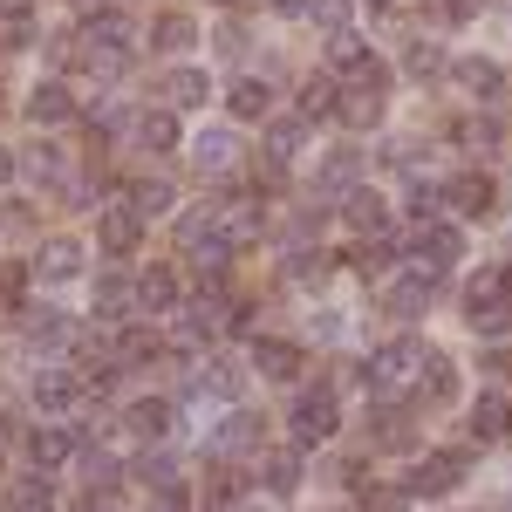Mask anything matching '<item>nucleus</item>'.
<instances>
[{
  "instance_id": "f257e3e1",
  "label": "nucleus",
  "mask_w": 512,
  "mask_h": 512,
  "mask_svg": "<svg viewBox=\"0 0 512 512\" xmlns=\"http://www.w3.org/2000/svg\"><path fill=\"white\" fill-rule=\"evenodd\" d=\"M424 362H431L424 342H383V349L369 355L362 383H369V396H383V403H403L410 390H424Z\"/></svg>"
},
{
  "instance_id": "f03ea898",
  "label": "nucleus",
  "mask_w": 512,
  "mask_h": 512,
  "mask_svg": "<svg viewBox=\"0 0 512 512\" xmlns=\"http://www.w3.org/2000/svg\"><path fill=\"white\" fill-rule=\"evenodd\" d=\"M383 89H390V69L369 55L362 69H349V89L335 96V117L349 123V130H376L383 123Z\"/></svg>"
},
{
  "instance_id": "7ed1b4c3",
  "label": "nucleus",
  "mask_w": 512,
  "mask_h": 512,
  "mask_svg": "<svg viewBox=\"0 0 512 512\" xmlns=\"http://www.w3.org/2000/svg\"><path fill=\"white\" fill-rule=\"evenodd\" d=\"M431 280H437V267H403V274H390L383 280V315H396V321H410V315H424V301H431Z\"/></svg>"
},
{
  "instance_id": "20e7f679",
  "label": "nucleus",
  "mask_w": 512,
  "mask_h": 512,
  "mask_svg": "<svg viewBox=\"0 0 512 512\" xmlns=\"http://www.w3.org/2000/svg\"><path fill=\"white\" fill-rule=\"evenodd\" d=\"M465 465H472L465 451H431V458L410 472V492H424V499H444V492H458V485H465Z\"/></svg>"
},
{
  "instance_id": "39448f33",
  "label": "nucleus",
  "mask_w": 512,
  "mask_h": 512,
  "mask_svg": "<svg viewBox=\"0 0 512 512\" xmlns=\"http://www.w3.org/2000/svg\"><path fill=\"white\" fill-rule=\"evenodd\" d=\"M451 82H458L465 96H478V103H499V89H506V69H499L492 55H458V62H451Z\"/></svg>"
},
{
  "instance_id": "423d86ee",
  "label": "nucleus",
  "mask_w": 512,
  "mask_h": 512,
  "mask_svg": "<svg viewBox=\"0 0 512 512\" xmlns=\"http://www.w3.org/2000/svg\"><path fill=\"white\" fill-rule=\"evenodd\" d=\"M239 390H246V362H205L192 383V403H239Z\"/></svg>"
},
{
  "instance_id": "0eeeda50",
  "label": "nucleus",
  "mask_w": 512,
  "mask_h": 512,
  "mask_svg": "<svg viewBox=\"0 0 512 512\" xmlns=\"http://www.w3.org/2000/svg\"><path fill=\"white\" fill-rule=\"evenodd\" d=\"M335 424H342V417H335V396L328 390H308L294 403V437H301V444H328Z\"/></svg>"
},
{
  "instance_id": "6e6552de",
  "label": "nucleus",
  "mask_w": 512,
  "mask_h": 512,
  "mask_svg": "<svg viewBox=\"0 0 512 512\" xmlns=\"http://www.w3.org/2000/svg\"><path fill=\"white\" fill-rule=\"evenodd\" d=\"M458 253H465V239H458V226H437V219H417V260L424 267H458Z\"/></svg>"
},
{
  "instance_id": "1a4fd4ad",
  "label": "nucleus",
  "mask_w": 512,
  "mask_h": 512,
  "mask_svg": "<svg viewBox=\"0 0 512 512\" xmlns=\"http://www.w3.org/2000/svg\"><path fill=\"white\" fill-rule=\"evenodd\" d=\"M478 308H512V274L506 267H478V274L465 280V315H478Z\"/></svg>"
},
{
  "instance_id": "9d476101",
  "label": "nucleus",
  "mask_w": 512,
  "mask_h": 512,
  "mask_svg": "<svg viewBox=\"0 0 512 512\" xmlns=\"http://www.w3.org/2000/svg\"><path fill=\"white\" fill-rule=\"evenodd\" d=\"M137 233H144L137 205H110V212L96 219V246H103V253H130V246H137Z\"/></svg>"
},
{
  "instance_id": "9b49d317",
  "label": "nucleus",
  "mask_w": 512,
  "mask_h": 512,
  "mask_svg": "<svg viewBox=\"0 0 512 512\" xmlns=\"http://www.w3.org/2000/svg\"><path fill=\"white\" fill-rule=\"evenodd\" d=\"M35 410L69 417V410H76V376H69V369H41L35 376Z\"/></svg>"
},
{
  "instance_id": "f8f14e48",
  "label": "nucleus",
  "mask_w": 512,
  "mask_h": 512,
  "mask_svg": "<svg viewBox=\"0 0 512 512\" xmlns=\"http://www.w3.org/2000/svg\"><path fill=\"white\" fill-rule=\"evenodd\" d=\"M192 158H198V171L219 178V171H233V164H239V137H233V130H205V137H192Z\"/></svg>"
},
{
  "instance_id": "ddd939ff",
  "label": "nucleus",
  "mask_w": 512,
  "mask_h": 512,
  "mask_svg": "<svg viewBox=\"0 0 512 512\" xmlns=\"http://www.w3.org/2000/svg\"><path fill=\"white\" fill-rule=\"evenodd\" d=\"M212 212H219V226H226L233 246H253V239H260V205H246V198H219Z\"/></svg>"
},
{
  "instance_id": "4468645a",
  "label": "nucleus",
  "mask_w": 512,
  "mask_h": 512,
  "mask_svg": "<svg viewBox=\"0 0 512 512\" xmlns=\"http://www.w3.org/2000/svg\"><path fill=\"white\" fill-rule=\"evenodd\" d=\"M35 274L41 280H76L82 274V246L76 239H48V246L35 253Z\"/></svg>"
},
{
  "instance_id": "2eb2a0df",
  "label": "nucleus",
  "mask_w": 512,
  "mask_h": 512,
  "mask_svg": "<svg viewBox=\"0 0 512 512\" xmlns=\"http://www.w3.org/2000/svg\"><path fill=\"white\" fill-rule=\"evenodd\" d=\"M205 96H212L205 69H171V76H164V103H171V110H198Z\"/></svg>"
},
{
  "instance_id": "dca6fc26",
  "label": "nucleus",
  "mask_w": 512,
  "mask_h": 512,
  "mask_svg": "<svg viewBox=\"0 0 512 512\" xmlns=\"http://www.w3.org/2000/svg\"><path fill=\"white\" fill-rule=\"evenodd\" d=\"M512 431V403L506 396H478L472 403V437L478 444H492V437H506Z\"/></svg>"
},
{
  "instance_id": "f3484780",
  "label": "nucleus",
  "mask_w": 512,
  "mask_h": 512,
  "mask_svg": "<svg viewBox=\"0 0 512 512\" xmlns=\"http://www.w3.org/2000/svg\"><path fill=\"white\" fill-rule=\"evenodd\" d=\"M137 308H144V315H171V308H178V280L164 274V267H151V274L137 280Z\"/></svg>"
},
{
  "instance_id": "a211bd4d",
  "label": "nucleus",
  "mask_w": 512,
  "mask_h": 512,
  "mask_svg": "<svg viewBox=\"0 0 512 512\" xmlns=\"http://www.w3.org/2000/svg\"><path fill=\"white\" fill-rule=\"evenodd\" d=\"M82 41H89V48H130V21H123L117 7H103V14L82 21Z\"/></svg>"
},
{
  "instance_id": "6ab92c4d",
  "label": "nucleus",
  "mask_w": 512,
  "mask_h": 512,
  "mask_svg": "<svg viewBox=\"0 0 512 512\" xmlns=\"http://www.w3.org/2000/svg\"><path fill=\"white\" fill-rule=\"evenodd\" d=\"M253 362H260V376L287 383V376L301 369V349H294V342H274V335H267V342H253Z\"/></svg>"
},
{
  "instance_id": "aec40b11",
  "label": "nucleus",
  "mask_w": 512,
  "mask_h": 512,
  "mask_svg": "<svg viewBox=\"0 0 512 512\" xmlns=\"http://www.w3.org/2000/svg\"><path fill=\"white\" fill-rule=\"evenodd\" d=\"M253 444H260V417H253V410H233V417L212 431V451H253Z\"/></svg>"
},
{
  "instance_id": "412c9836",
  "label": "nucleus",
  "mask_w": 512,
  "mask_h": 512,
  "mask_svg": "<svg viewBox=\"0 0 512 512\" xmlns=\"http://www.w3.org/2000/svg\"><path fill=\"white\" fill-rule=\"evenodd\" d=\"M28 117H35V123H62V117H76V96H69L62 82H41L35 96H28Z\"/></svg>"
},
{
  "instance_id": "4be33fe9",
  "label": "nucleus",
  "mask_w": 512,
  "mask_h": 512,
  "mask_svg": "<svg viewBox=\"0 0 512 512\" xmlns=\"http://www.w3.org/2000/svg\"><path fill=\"white\" fill-rule=\"evenodd\" d=\"M451 62H444V48H437L431 35H417L410 48H403V76H417V82H431V76H444Z\"/></svg>"
},
{
  "instance_id": "5701e85b",
  "label": "nucleus",
  "mask_w": 512,
  "mask_h": 512,
  "mask_svg": "<svg viewBox=\"0 0 512 512\" xmlns=\"http://www.w3.org/2000/svg\"><path fill=\"white\" fill-rule=\"evenodd\" d=\"M226 103H233L239 123H253V117H267V110H274V89H267L260 76H246V82H233V96H226Z\"/></svg>"
},
{
  "instance_id": "b1692460",
  "label": "nucleus",
  "mask_w": 512,
  "mask_h": 512,
  "mask_svg": "<svg viewBox=\"0 0 512 512\" xmlns=\"http://www.w3.org/2000/svg\"><path fill=\"white\" fill-rule=\"evenodd\" d=\"M355 171H362V151H335V158L321 164V198H349Z\"/></svg>"
},
{
  "instance_id": "393cba45",
  "label": "nucleus",
  "mask_w": 512,
  "mask_h": 512,
  "mask_svg": "<svg viewBox=\"0 0 512 512\" xmlns=\"http://www.w3.org/2000/svg\"><path fill=\"white\" fill-rule=\"evenodd\" d=\"M451 205H458L465 219H485V212L499 205V198H492V178H458V185H451Z\"/></svg>"
},
{
  "instance_id": "a878e982",
  "label": "nucleus",
  "mask_w": 512,
  "mask_h": 512,
  "mask_svg": "<svg viewBox=\"0 0 512 512\" xmlns=\"http://www.w3.org/2000/svg\"><path fill=\"white\" fill-rule=\"evenodd\" d=\"M342 212H349V226H355V233H383V198L369 192V185L342 198Z\"/></svg>"
},
{
  "instance_id": "bb28decb",
  "label": "nucleus",
  "mask_w": 512,
  "mask_h": 512,
  "mask_svg": "<svg viewBox=\"0 0 512 512\" xmlns=\"http://www.w3.org/2000/svg\"><path fill=\"white\" fill-rule=\"evenodd\" d=\"M301 144H308V123H301V117L267 130V158H274V164H294V158H301Z\"/></svg>"
},
{
  "instance_id": "cd10ccee",
  "label": "nucleus",
  "mask_w": 512,
  "mask_h": 512,
  "mask_svg": "<svg viewBox=\"0 0 512 512\" xmlns=\"http://www.w3.org/2000/svg\"><path fill=\"white\" fill-rule=\"evenodd\" d=\"M137 144H144V151H171V144H178L171 110H144V117H137Z\"/></svg>"
},
{
  "instance_id": "c85d7f7f",
  "label": "nucleus",
  "mask_w": 512,
  "mask_h": 512,
  "mask_svg": "<svg viewBox=\"0 0 512 512\" xmlns=\"http://www.w3.org/2000/svg\"><path fill=\"white\" fill-rule=\"evenodd\" d=\"M7 506H14V512H55V485H48V472L21 478V485L7 492Z\"/></svg>"
},
{
  "instance_id": "c756f323",
  "label": "nucleus",
  "mask_w": 512,
  "mask_h": 512,
  "mask_svg": "<svg viewBox=\"0 0 512 512\" xmlns=\"http://www.w3.org/2000/svg\"><path fill=\"white\" fill-rule=\"evenodd\" d=\"M130 431H137V437H164V431H171V403H158V396L130 403Z\"/></svg>"
},
{
  "instance_id": "7c9ffc66",
  "label": "nucleus",
  "mask_w": 512,
  "mask_h": 512,
  "mask_svg": "<svg viewBox=\"0 0 512 512\" xmlns=\"http://www.w3.org/2000/svg\"><path fill=\"white\" fill-rule=\"evenodd\" d=\"M28 458H35L41 472L69 465V431H35V437H28Z\"/></svg>"
},
{
  "instance_id": "2f4dec72",
  "label": "nucleus",
  "mask_w": 512,
  "mask_h": 512,
  "mask_svg": "<svg viewBox=\"0 0 512 512\" xmlns=\"http://www.w3.org/2000/svg\"><path fill=\"white\" fill-rule=\"evenodd\" d=\"M28 342H35V349H62V342H69V321L55 315V308H35V315H28Z\"/></svg>"
},
{
  "instance_id": "473e14b6",
  "label": "nucleus",
  "mask_w": 512,
  "mask_h": 512,
  "mask_svg": "<svg viewBox=\"0 0 512 512\" xmlns=\"http://www.w3.org/2000/svg\"><path fill=\"white\" fill-rule=\"evenodd\" d=\"M294 485H301V458H294V451H274V458H267V492H274V499H294Z\"/></svg>"
},
{
  "instance_id": "72a5a7b5",
  "label": "nucleus",
  "mask_w": 512,
  "mask_h": 512,
  "mask_svg": "<svg viewBox=\"0 0 512 512\" xmlns=\"http://www.w3.org/2000/svg\"><path fill=\"white\" fill-rule=\"evenodd\" d=\"M130 301H137V287H130V280H117V274L96 280V315H103V321H117Z\"/></svg>"
},
{
  "instance_id": "f704fd0d",
  "label": "nucleus",
  "mask_w": 512,
  "mask_h": 512,
  "mask_svg": "<svg viewBox=\"0 0 512 512\" xmlns=\"http://www.w3.org/2000/svg\"><path fill=\"white\" fill-rule=\"evenodd\" d=\"M369 62V48H362V35H349V28H335L328 35V69H362Z\"/></svg>"
},
{
  "instance_id": "c9c22d12",
  "label": "nucleus",
  "mask_w": 512,
  "mask_h": 512,
  "mask_svg": "<svg viewBox=\"0 0 512 512\" xmlns=\"http://www.w3.org/2000/svg\"><path fill=\"white\" fill-rule=\"evenodd\" d=\"M21 171H28L35 185H62V151H55V144H35V151L21 158Z\"/></svg>"
},
{
  "instance_id": "e433bc0d",
  "label": "nucleus",
  "mask_w": 512,
  "mask_h": 512,
  "mask_svg": "<svg viewBox=\"0 0 512 512\" xmlns=\"http://www.w3.org/2000/svg\"><path fill=\"white\" fill-rule=\"evenodd\" d=\"M151 41H158L164 55H185V48L198 41V28L185 21V14H164V21H158V35H151Z\"/></svg>"
},
{
  "instance_id": "4c0bfd02",
  "label": "nucleus",
  "mask_w": 512,
  "mask_h": 512,
  "mask_svg": "<svg viewBox=\"0 0 512 512\" xmlns=\"http://www.w3.org/2000/svg\"><path fill=\"white\" fill-rule=\"evenodd\" d=\"M424 390H431V403H451V396H458V369L437 349H431V362H424Z\"/></svg>"
},
{
  "instance_id": "58836bf2",
  "label": "nucleus",
  "mask_w": 512,
  "mask_h": 512,
  "mask_svg": "<svg viewBox=\"0 0 512 512\" xmlns=\"http://www.w3.org/2000/svg\"><path fill=\"white\" fill-rule=\"evenodd\" d=\"M130 205H137V219H164V212H171V185L151 178V185H137V192H130Z\"/></svg>"
},
{
  "instance_id": "ea45409f",
  "label": "nucleus",
  "mask_w": 512,
  "mask_h": 512,
  "mask_svg": "<svg viewBox=\"0 0 512 512\" xmlns=\"http://www.w3.org/2000/svg\"><path fill=\"white\" fill-rule=\"evenodd\" d=\"M335 96H342V89H335L328 76H315L308 89H301V117H335Z\"/></svg>"
},
{
  "instance_id": "a19ab883",
  "label": "nucleus",
  "mask_w": 512,
  "mask_h": 512,
  "mask_svg": "<svg viewBox=\"0 0 512 512\" xmlns=\"http://www.w3.org/2000/svg\"><path fill=\"white\" fill-rule=\"evenodd\" d=\"M308 21H315L321 35H335V28H349V0H308Z\"/></svg>"
},
{
  "instance_id": "79ce46f5",
  "label": "nucleus",
  "mask_w": 512,
  "mask_h": 512,
  "mask_svg": "<svg viewBox=\"0 0 512 512\" xmlns=\"http://www.w3.org/2000/svg\"><path fill=\"white\" fill-rule=\"evenodd\" d=\"M151 349H158V342H151V328H130V335H123V342H117V362H123V369H130V362H144V355H151Z\"/></svg>"
},
{
  "instance_id": "37998d69",
  "label": "nucleus",
  "mask_w": 512,
  "mask_h": 512,
  "mask_svg": "<svg viewBox=\"0 0 512 512\" xmlns=\"http://www.w3.org/2000/svg\"><path fill=\"white\" fill-rule=\"evenodd\" d=\"M137 478H144V485H178V465H171V458H137Z\"/></svg>"
},
{
  "instance_id": "c03bdc74",
  "label": "nucleus",
  "mask_w": 512,
  "mask_h": 512,
  "mask_svg": "<svg viewBox=\"0 0 512 512\" xmlns=\"http://www.w3.org/2000/svg\"><path fill=\"white\" fill-rule=\"evenodd\" d=\"M82 478H89V485H110V478H117V458H110V451H89V458H82Z\"/></svg>"
},
{
  "instance_id": "a18cd8bd",
  "label": "nucleus",
  "mask_w": 512,
  "mask_h": 512,
  "mask_svg": "<svg viewBox=\"0 0 512 512\" xmlns=\"http://www.w3.org/2000/svg\"><path fill=\"white\" fill-rule=\"evenodd\" d=\"M287 274H294V280H321V274H328V260H321V253H294Z\"/></svg>"
},
{
  "instance_id": "49530a36",
  "label": "nucleus",
  "mask_w": 512,
  "mask_h": 512,
  "mask_svg": "<svg viewBox=\"0 0 512 512\" xmlns=\"http://www.w3.org/2000/svg\"><path fill=\"white\" fill-rule=\"evenodd\" d=\"M151 512H185V485H151Z\"/></svg>"
},
{
  "instance_id": "de8ad7c7",
  "label": "nucleus",
  "mask_w": 512,
  "mask_h": 512,
  "mask_svg": "<svg viewBox=\"0 0 512 512\" xmlns=\"http://www.w3.org/2000/svg\"><path fill=\"white\" fill-rule=\"evenodd\" d=\"M437 185H417V192H410V212H417V219H437Z\"/></svg>"
},
{
  "instance_id": "09e8293b",
  "label": "nucleus",
  "mask_w": 512,
  "mask_h": 512,
  "mask_svg": "<svg viewBox=\"0 0 512 512\" xmlns=\"http://www.w3.org/2000/svg\"><path fill=\"white\" fill-rule=\"evenodd\" d=\"M458 137H465V144H472V151H492V144H499V130H492V123H465V130H458Z\"/></svg>"
},
{
  "instance_id": "8fccbe9b",
  "label": "nucleus",
  "mask_w": 512,
  "mask_h": 512,
  "mask_svg": "<svg viewBox=\"0 0 512 512\" xmlns=\"http://www.w3.org/2000/svg\"><path fill=\"white\" fill-rule=\"evenodd\" d=\"M219 55H246V35L239 28H219Z\"/></svg>"
},
{
  "instance_id": "3c124183",
  "label": "nucleus",
  "mask_w": 512,
  "mask_h": 512,
  "mask_svg": "<svg viewBox=\"0 0 512 512\" xmlns=\"http://www.w3.org/2000/svg\"><path fill=\"white\" fill-rule=\"evenodd\" d=\"M478 7H485V0H444V14H451V21H472Z\"/></svg>"
},
{
  "instance_id": "603ef678",
  "label": "nucleus",
  "mask_w": 512,
  "mask_h": 512,
  "mask_svg": "<svg viewBox=\"0 0 512 512\" xmlns=\"http://www.w3.org/2000/svg\"><path fill=\"white\" fill-rule=\"evenodd\" d=\"M28 7H35V0H0V14H28Z\"/></svg>"
},
{
  "instance_id": "864d4df0",
  "label": "nucleus",
  "mask_w": 512,
  "mask_h": 512,
  "mask_svg": "<svg viewBox=\"0 0 512 512\" xmlns=\"http://www.w3.org/2000/svg\"><path fill=\"white\" fill-rule=\"evenodd\" d=\"M280 14H308V0H274Z\"/></svg>"
},
{
  "instance_id": "5fc2aeb1",
  "label": "nucleus",
  "mask_w": 512,
  "mask_h": 512,
  "mask_svg": "<svg viewBox=\"0 0 512 512\" xmlns=\"http://www.w3.org/2000/svg\"><path fill=\"white\" fill-rule=\"evenodd\" d=\"M7 178H14V158H7V151H0V185H7Z\"/></svg>"
},
{
  "instance_id": "6e6d98bb",
  "label": "nucleus",
  "mask_w": 512,
  "mask_h": 512,
  "mask_svg": "<svg viewBox=\"0 0 512 512\" xmlns=\"http://www.w3.org/2000/svg\"><path fill=\"white\" fill-rule=\"evenodd\" d=\"M369 7H390V0H369Z\"/></svg>"
},
{
  "instance_id": "4d7b16f0",
  "label": "nucleus",
  "mask_w": 512,
  "mask_h": 512,
  "mask_svg": "<svg viewBox=\"0 0 512 512\" xmlns=\"http://www.w3.org/2000/svg\"><path fill=\"white\" fill-rule=\"evenodd\" d=\"M226 7H233V0H226Z\"/></svg>"
}]
</instances>
